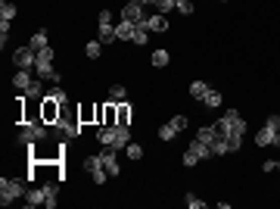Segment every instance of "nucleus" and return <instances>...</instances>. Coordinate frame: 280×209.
Masks as SVG:
<instances>
[{"label":"nucleus","instance_id":"obj_26","mask_svg":"<svg viewBox=\"0 0 280 209\" xmlns=\"http://www.w3.org/2000/svg\"><path fill=\"white\" fill-rule=\"evenodd\" d=\"M168 63H172V53H168V50H153V66L156 69H162Z\"/></svg>","mask_w":280,"mask_h":209},{"label":"nucleus","instance_id":"obj_13","mask_svg":"<svg viewBox=\"0 0 280 209\" xmlns=\"http://www.w3.org/2000/svg\"><path fill=\"white\" fill-rule=\"evenodd\" d=\"M56 135H60L63 141H69V138H78V135H81V128H78V125H69V122H60V119H56Z\"/></svg>","mask_w":280,"mask_h":209},{"label":"nucleus","instance_id":"obj_7","mask_svg":"<svg viewBox=\"0 0 280 209\" xmlns=\"http://www.w3.org/2000/svg\"><path fill=\"white\" fill-rule=\"evenodd\" d=\"M122 19H125V22H134V25H140L143 19H146V13H143V7H140V4H131V0H128V4H125V10H122Z\"/></svg>","mask_w":280,"mask_h":209},{"label":"nucleus","instance_id":"obj_6","mask_svg":"<svg viewBox=\"0 0 280 209\" xmlns=\"http://www.w3.org/2000/svg\"><path fill=\"white\" fill-rule=\"evenodd\" d=\"M13 63H16V69H34L37 53H34L31 47H19V50L13 53Z\"/></svg>","mask_w":280,"mask_h":209},{"label":"nucleus","instance_id":"obj_5","mask_svg":"<svg viewBox=\"0 0 280 209\" xmlns=\"http://www.w3.org/2000/svg\"><path fill=\"white\" fill-rule=\"evenodd\" d=\"M44 138H47V128H44L41 122H25L16 141H19V144H34V141H44Z\"/></svg>","mask_w":280,"mask_h":209},{"label":"nucleus","instance_id":"obj_19","mask_svg":"<svg viewBox=\"0 0 280 209\" xmlns=\"http://www.w3.org/2000/svg\"><path fill=\"white\" fill-rule=\"evenodd\" d=\"M41 116H44V122H53L56 116H60V103L44 97V109H41Z\"/></svg>","mask_w":280,"mask_h":209},{"label":"nucleus","instance_id":"obj_18","mask_svg":"<svg viewBox=\"0 0 280 209\" xmlns=\"http://www.w3.org/2000/svg\"><path fill=\"white\" fill-rule=\"evenodd\" d=\"M131 37H134V22L122 19V25H116V41H131Z\"/></svg>","mask_w":280,"mask_h":209},{"label":"nucleus","instance_id":"obj_10","mask_svg":"<svg viewBox=\"0 0 280 209\" xmlns=\"http://www.w3.org/2000/svg\"><path fill=\"white\" fill-rule=\"evenodd\" d=\"M131 116H134V106L131 103H116V125H131Z\"/></svg>","mask_w":280,"mask_h":209},{"label":"nucleus","instance_id":"obj_22","mask_svg":"<svg viewBox=\"0 0 280 209\" xmlns=\"http://www.w3.org/2000/svg\"><path fill=\"white\" fill-rule=\"evenodd\" d=\"M125 97H128V88L125 85H112L109 88V103H122Z\"/></svg>","mask_w":280,"mask_h":209},{"label":"nucleus","instance_id":"obj_30","mask_svg":"<svg viewBox=\"0 0 280 209\" xmlns=\"http://www.w3.org/2000/svg\"><path fill=\"white\" fill-rule=\"evenodd\" d=\"M243 138H246V135H237V131L228 135V150H231V153H237V150L243 147Z\"/></svg>","mask_w":280,"mask_h":209},{"label":"nucleus","instance_id":"obj_12","mask_svg":"<svg viewBox=\"0 0 280 209\" xmlns=\"http://www.w3.org/2000/svg\"><path fill=\"white\" fill-rule=\"evenodd\" d=\"M31 81H34V78H31V69H19V72L13 75V85H16L19 91H22V94L31 88Z\"/></svg>","mask_w":280,"mask_h":209},{"label":"nucleus","instance_id":"obj_20","mask_svg":"<svg viewBox=\"0 0 280 209\" xmlns=\"http://www.w3.org/2000/svg\"><path fill=\"white\" fill-rule=\"evenodd\" d=\"M25 206L34 209V206H44V187H34V191L25 194Z\"/></svg>","mask_w":280,"mask_h":209},{"label":"nucleus","instance_id":"obj_24","mask_svg":"<svg viewBox=\"0 0 280 209\" xmlns=\"http://www.w3.org/2000/svg\"><path fill=\"white\" fill-rule=\"evenodd\" d=\"M146 41H149V28L146 25H134V37H131V44H140L143 47Z\"/></svg>","mask_w":280,"mask_h":209},{"label":"nucleus","instance_id":"obj_25","mask_svg":"<svg viewBox=\"0 0 280 209\" xmlns=\"http://www.w3.org/2000/svg\"><path fill=\"white\" fill-rule=\"evenodd\" d=\"M209 91H212V88L205 85V81H193V85H190V97H193V100H202Z\"/></svg>","mask_w":280,"mask_h":209},{"label":"nucleus","instance_id":"obj_29","mask_svg":"<svg viewBox=\"0 0 280 209\" xmlns=\"http://www.w3.org/2000/svg\"><path fill=\"white\" fill-rule=\"evenodd\" d=\"M44 97H47V100H56V103H60V106H63V103L69 100V97H66V91H63V88H53V91H47V94H44Z\"/></svg>","mask_w":280,"mask_h":209},{"label":"nucleus","instance_id":"obj_21","mask_svg":"<svg viewBox=\"0 0 280 209\" xmlns=\"http://www.w3.org/2000/svg\"><path fill=\"white\" fill-rule=\"evenodd\" d=\"M215 135H218V131H215V125H202V128L196 131V138H199L202 144H209V147H212V141H215Z\"/></svg>","mask_w":280,"mask_h":209},{"label":"nucleus","instance_id":"obj_8","mask_svg":"<svg viewBox=\"0 0 280 209\" xmlns=\"http://www.w3.org/2000/svg\"><path fill=\"white\" fill-rule=\"evenodd\" d=\"M34 72L41 75L44 81H53V85H60V78H63V75L53 69V63H37V66H34Z\"/></svg>","mask_w":280,"mask_h":209},{"label":"nucleus","instance_id":"obj_3","mask_svg":"<svg viewBox=\"0 0 280 209\" xmlns=\"http://www.w3.org/2000/svg\"><path fill=\"white\" fill-rule=\"evenodd\" d=\"M258 147H280V116H268V122L255 131Z\"/></svg>","mask_w":280,"mask_h":209},{"label":"nucleus","instance_id":"obj_36","mask_svg":"<svg viewBox=\"0 0 280 209\" xmlns=\"http://www.w3.org/2000/svg\"><path fill=\"white\" fill-rule=\"evenodd\" d=\"M156 10L159 13H172L175 10V0H156Z\"/></svg>","mask_w":280,"mask_h":209},{"label":"nucleus","instance_id":"obj_38","mask_svg":"<svg viewBox=\"0 0 280 209\" xmlns=\"http://www.w3.org/2000/svg\"><path fill=\"white\" fill-rule=\"evenodd\" d=\"M277 169H280V162L277 159H268L265 165H261V172H277Z\"/></svg>","mask_w":280,"mask_h":209},{"label":"nucleus","instance_id":"obj_39","mask_svg":"<svg viewBox=\"0 0 280 209\" xmlns=\"http://www.w3.org/2000/svg\"><path fill=\"white\" fill-rule=\"evenodd\" d=\"M100 25H112V13H109V10L100 13Z\"/></svg>","mask_w":280,"mask_h":209},{"label":"nucleus","instance_id":"obj_41","mask_svg":"<svg viewBox=\"0 0 280 209\" xmlns=\"http://www.w3.org/2000/svg\"><path fill=\"white\" fill-rule=\"evenodd\" d=\"M221 4H228V0H221Z\"/></svg>","mask_w":280,"mask_h":209},{"label":"nucleus","instance_id":"obj_35","mask_svg":"<svg viewBox=\"0 0 280 209\" xmlns=\"http://www.w3.org/2000/svg\"><path fill=\"white\" fill-rule=\"evenodd\" d=\"M175 135H178V131H175L172 125H162V128H159V141H172Z\"/></svg>","mask_w":280,"mask_h":209},{"label":"nucleus","instance_id":"obj_27","mask_svg":"<svg viewBox=\"0 0 280 209\" xmlns=\"http://www.w3.org/2000/svg\"><path fill=\"white\" fill-rule=\"evenodd\" d=\"M221 100H224V97H221L218 91H209V94H205V97H202L199 103H205V106H209V109H218V106H221Z\"/></svg>","mask_w":280,"mask_h":209},{"label":"nucleus","instance_id":"obj_2","mask_svg":"<svg viewBox=\"0 0 280 209\" xmlns=\"http://www.w3.org/2000/svg\"><path fill=\"white\" fill-rule=\"evenodd\" d=\"M25 181H28V175H25V178H0V203L10 206V203H16L19 197H25V194H28V191H25Z\"/></svg>","mask_w":280,"mask_h":209},{"label":"nucleus","instance_id":"obj_31","mask_svg":"<svg viewBox=\"0 0 280 209\" xmlns=\"http://www.w3.org/2000/svg\"><path fill=\"white\" fill-rule=\"evenodd\" d=\"M175 10H181L184 16H193V0H175Z\"/></svg>","mask_w":280,"mask_h":209},{"label":"nucleus","instance_id":"obj_15","mask_svg":"<svg viewBox=\"0 0 280 209\" xmlns=\"http://www.w3.org/2000/svg\"><path fill=\"white\" fill-rule=\"evenodd\" d=\"M16 4H13V0H0V22H13V19H16Z\"/></svg>","mask_w":280,"mask_h":209},{"label":"nucleus","instance_id":"obj_11","mask_svg":"<svg viewBox=\"0 0 280 209\" xmlns=\"http://www.w3.org/2000/svg\"><path fill=\"white\" fill-rule=\"evenodd\" d=\"M103 165H106L109 178H116V175H119V159H116V150H112V147H106V150H103Z\"/></svg>","mask_w":280,"mask_h":209},{"label":"nucleus","instance_id":"obj_37","mask_svg":"<svg viewBox=\"0 0 280 209\" xmlns=\"http://www.w3.org/2000/svg\"><path fill=\"white\" fill-rule=\"evenodd\" d=\"M168 125H172L175 131H184V128H187V116H175V119L168 122Z\"/></svg>","mask_w":280,"mask_h":209},{"label":"nucleus","instance_id":"obj_14","mask_svg":"<svg viewBox=\"0 0 280 209\" xmlns=\"http://www.w3.org/2000/svg\"><path fill=\"white\" fill-rule=\"evenodd\" d=\"M84 169H87L90 175L106 172V165H103V153H97V156H84Z\"/></svg>","mask_w":280,"mask_h":209},{"label":"nucleus","instance_id":"obj_32","mask_svg":"<svg viewBox=\"0 0 280 209\" xmlns=\"http://www.w3.org/2000/svg\"><path fill=\"white\" fill-rule=\"evenodd\" d=\"M25 97H28V100H31V97H44V85H41V81H31V88L25 91Z\"/></svg>","mask_w":280,"mask_h":209},{"label":"nucleus","instance_id":"obj_34","mask_svg":"<svg viewBox=\"0 0 280 209\" xmlns=\"http://www.w3.org/2000/svg\"><path fill=\"white\" fill-rule=\"evenodd\" d=\"M184 200H187V206H190V209H205V200H199L196 194H187Z\"/></svg>","mask_w":280,"mask_h":209},{"label":"nucleus","instance_id":"obj_23","mask_svg":"<svg viewBox=\"0 0 280 209\" xmlns=\"http://www.w3.org/2000/svg\"><path fill=\"white\" fill-rule=\"evenodd\" d=\"M97 41H100V44H112V41H116V25H100Z\"/></svg>","mask_w":280,"mask_h":209},{"label":"nucleus","instance_id":"obj_1","mask_svg":"<svg viewBox=\"0 0 280 209\" xmlns=\"http://www.w3.org/2000/svg\"><path fill=\"white\" fill-rule=\"evenodd\" d=\"M97 141L103 147H112V150H125L131 144V131H128V125H100Z\"/></svg>","mask_w":280,"mask_h":209},{"label":"nucleus","instance_id":"obj_33","mask_svg":"<svg viewBox=\"0 0 280 209\" xmlns=\"http://www.w3.org/2000/svg\"><path fill=\"white\" fill-rule=\"evenodd\" d=\"M125 153H128V159H140V156H143V147H140V144H128Z\"/></svg>","mask_w":280,"mask_h":209},{"label":"nucleus","instance_id":"obj_17","mask_svg":"<svg viewBox=\"0 0 280 209\" xmlns=\"http://www.w3.org/2000/svg\"><path fill=\"white\" fill-rule=\"evenodd\" d=\"M28 47H31L34 53L44 50V47H50V44H47V28H37V31L31 34V44H28Z\"/></svg>","mask_w":280,"mask_h":209},{"label":"nucleus","instance_id":"obj_9","mask_svg":"<svg viewBox=\"0 0 280 209\" xmlns=\"http://www.w3.org/2000/svg\"><path fill=\"white\" fill-rule=\"evenodd\" d=\"M140 25H146L149 31H168V19H165V13H156V16H146Z\"/></svg>","mask_w":280,"mask_h":209},{"label":"nucleus","instance_id":"obj_40","mask_svg":"<svg viewBox=\"0 0 280 209\" xmlns=\"http://www.w3.org/2000/svg\"><path fill=\"white\" fill-rule=\"evenodd\" d=\"M131 4H140V7H146V4H156V0H131Z\"/></svg>","mask_w":280,"mask_h":209},{"label":"nucleus","instance_id":"obj_28","mask_svg":"<svg viewBox=\"0 0 280 209\" xmlns=\"http://www.w3.org/2000/svg\"><path fill=\"white\" fill-rule=\"evenodd\" d=\"M84 53L90 56V60H100V53H103V44H100V41H87V44H84Z\"/></svg>","mask_w":280,"mask_h":209},{"label":"nucleus","instance_id":"obj_16","mask_svg":"<svg viewBox=\"0 0 280 209\" xmlns=\"http://www.w3.org/2000/svg\"><path fill=\"white\" fill-rule=\"evenodd\" d=\"M56 200H60V191H56V184H44V206L47 209H56Z\"/></svg>","mask_w":280,"mask_h":209},{"label":"nucleus","instance_id":"obj_4","mask_svg":"<svg viewBox=\"0 0 280 209\" xmlns=\"http://www.w3.org/2000/svg\"><path fill=\"white\" fill-rule=\"evenodd\" d=\"M215 131H218V135H224V138L234 135V131H237V135H246V122H243V116H240L237 109H228V112H224V116L215 122Z\"/></svg>","mask_w":280,"mask_h":209}]
</instances>
